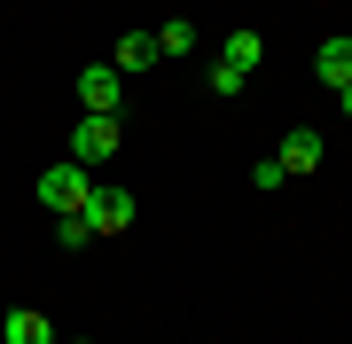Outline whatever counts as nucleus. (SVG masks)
<instances>
[{"label": "nucleus", "mask_w": 352, "mask_h": 344, "mask_svg": "<svg viewBox=\"0 0 352 344\" xmlns=\"http://www.w3.org/2000/svg\"><path fill=\"white\" fill-rule=\"evenodd\" d=\"M87 196H94V172L78 165V157L55 165V172H39V204H47L55 219H63V211H87Z\"/></svg>", "instance_id": "f257e3e1"}, {"label": "nucleus", "mask_w": 352, "mask_h": 344, "mask_svg": "<svg viewBox=\"0 0 352 344\" xmlns=\"http://www.w3.org/2000/svg\"><path fill=\"white\" fill-rule=\"evenodd\" d=\"M78 102H87L94 117H118V102H126V78H118L110 63H94V71H78Z\"/></svg>", "instance_id": "f03ea898"}, {"label": "nucleus", "mask_w": 352, "mask_h": 344, "mask_svg": "<svg viewBox=\"0 0 352 344\" xmlns=\"http://www.w3.org/2000/svg\"><path fill=\"white\" fill-rule=\"evenodd\" d=\"M71 157L78 165H102V157H118V117H78V133H71Z\"/></svg>", "instance_id": "7ed1b4c3"}, {"label": "nucleus", "mask_w": 352, "mask_h": 344, "mask_svg": "<svg viewBox=\"0 0 352 344\" xmlns=\"http://www.w3.org/2000/svg\"><path fill=\"white\" fill-rule=\"evenodd\" d=\"M87 219H94V235H126V227H133V196H126V188H102V180H94Z\"/></svg>", "instance_id": "20e7f679"}, {"label": "nucleus", "mask_w": 352, "mask_h": 344, "mask_svg": "<svg viewBox=\"0 0 352 344\" xmlns=\"http://www.w3.org/2000/svg\"><path fill=\"white\" fill-rule=\"evenodd\" d=\"M274 157H282V172H289V180H298V172H314V165H321V133H314V126H289Z\"/></svg>", "instance_id": "39448f33"}, {"label": "nucleus", "mask_w": 352, "mask_h": 344, "mask_svg": "<svg viewBox=\"0 0 352 344\" xmlns=\"http://www.w3.org/2000/svg\"><path fill=\"white\" fill-rule=\"evenodd\" d=\"M157 55H164V47H157V32H126V39L110 47V71H118V78H133V71H149Z\"/></svg>", "instance_id": "423d86ee"}, {"label": "nucleus", "mask_w": 352, "mask_h": 344, "mask_svg": "<svg viewBox=\"0 0 352 344\" xmlns=\"http://www.w3.org/2000/svg\"><path fill=\"white\" fill-rule=\"evenodd\" d=\"M0 344H55V329H47V313H32V306H16L8 321H0Z\"/></svg>", "instance_id": "0eeeda50"}, {"label": "nucleus", "mask_w": 352, "mask_h": 344, "mask_svg": "<svg viewBox=\"0 0 352 344\" xmlns=\"http://www.w3.org/2000/svg\"><path fill=\"white\" fill-rule=\"evenodd\" d=\"M314 71H321V87H337V94H344V87H352V39H329Z\"/></svg>", "instance_id": "6e6552de"}, {"label": "nucleus", "mask_w": 352, "mask_h": 344, "mask_svg": "<svg viewBox=\"0 0 352 344\" xmlns=\"http://www.w3.org/2000/svg\"><path fill=\"white\" fill-rule=\"evenodd\" d=\"M258 55H266V39H258V32H235V39H227V47H219V63L251 78V71H258Z\"/></svg>", "instance_id": "1a4fd4ad"}, {"label": "nucleus", "mask_w": 352, "mask_h": 344, "mask_svg": "<svg viewBox=\"0 0 352 344\" xmlns=\"http://www.w3.org/2000/svg\"><path fill=\"white\" fill-rule=\"evenodd\" d=\"M55 235H63V251H87V242H94V219H87V211H63Z\"/></svg>", "instance_id": "9d476101"}, {"label": "nucleus", "mask_w": 352, "mask_h": 344, "mask_svg": "<svg viewBox=\"0 0 352 344\" xmlns=\"http://www.w3.org/2000/svg\"><path fill=\"white\" fill-rule=\"evenodd\" d=\"M157 47H164V55H188V47H196V24H188V16H180V24H164Z\"/></svg>", "instance_id": "9b49d317"}, {"label": "nucleus", "mask_w": 352, "mask_h": 344, "mask_svg": "<svg viewBox=\"0 0 352 344\" xmlns=\"http://www.w3.org/2000/svg\"><path fill=\"white\" fill-rule=\"evenodd\" d=\"M282 180H289L282 157H258V165H251V188H282Z\"/></svg>", "instance_id": "f8f14e48"}, {"label": "nucleus", "mask_w": 352, "mask_h": 344, "mask_svg": "<svg viewBox=\"0 0 352 344\" xmlns=\"http://www.w3.org/2000/svg\"><path fill=\"white\" fill-rule=\"evenodd\" d=\"M337 102H344V117H352V87H344V94H337Z\"/></svg>", "instance_id": "ddd939ff"}, {"label": "nucleus", "mask_w": 352, "mask_h": 344, "mask_svg": "<svg viewBox=\"0 0 352 344\" xmlns=\"http://www.w3.org/2000/svg\"><path fill=\"white\" fill-rule=\"evenodd\" d=\"M78 344H94V336H78Z\"/></svg>", "instance_id": "4468645a"}]
</instances>
